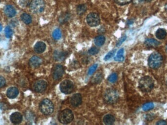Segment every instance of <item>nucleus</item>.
Wrapping results in <instances>:
<instances>
[{
    "instance_id": "13",
    "label": "nucleus",
    "mask_w": 167,
    "mask_h": 125,
    "mask_svg": "<svg viewBox=\"0 0 167 125\" xmlns=\"http://www.w3.org/2000/svg\"><path fill=\"white\" fill-rule=\"evenodd\" d=\"M42 63V60L39 57L33 56L30 59L29 61V65L33 68L39 67Z\"/></svg>"
},
{
    "instance_id": "9",
    "label": "nucleus",
    "mask_w": 167,
    "mask_h": 125,
    "mask_svg": "<svg viewBox=\"0 0 167 125\" xmlns=\"http://www.w3.org/2000/svg\"><path fill=\"white\" fill-rule=\"evenodd\" d=\"M64 72V67L61 65L55 66L52 70V77L54 80H59L62 78Z\"/></svg>"
},
{
    "instance_id": "32",
    "label": "nucleus",
    "mask_w": 167,
    "mask_h": 125,
    "mask_svg": "<svg viewBox=\"0 0 167 125\" xmlns=\"http://www.w3.org/2000/svg\"><path fill=\"white\" fill-rule=\"evenodd\" d=\"M132 0H114L116 3L119 5H125L130 3Z\"/></svg>"
},
{
    "instance_id": "37",
    "label": "nucleus",
    "mask_w": 167,
    "mask_h": 125,
    "mask_svg": "<svg viewBox=\"0 0 167 125\" xmlns=\"http://www.w3.org/2000/svg\"><path fill=\"white\" fill-rule=\"evenodd\" d=\"M126 36H124L123 37H122L121 38L119 39L118 41L117 42V44H116V45H117V47H118V46H120V45H121V44H122V43H123L126 40Z\"/></svg>"
},
{
    "instance_id": "41",
    "label": "nucleus",
    "mask_w": 167,
    "mask_h": 125,
    "mask_svg": "<svg viewBox=\"0 0 167 125\" xmlns=\"http://www.w3.org/2000/svg\"><path fill=\"white\" fill-rule=\"evenodd\" d=\"M2 25H1V24H0V32L2 31Z\"/></svg>"
},
{
    "instance_id": "22",
    "label": "nucleus",
    "mask_w": 167,
    "mask_h": 125,
    "mask_svg": "<svg viewBox=\"0 0 167 125\" xmlns=\"http://www.w3.org/2000/svg\"><path fill=\"white\" fill-rule=\"evenodd\" d=\"M105 41H106V38L105 37L102 35H100L95 38V40H94V43H95V45H97L98 47H101L104 44Z\"/></svg>"
},
{
    "instance_id": "6",
    "label": "nucleus",
    "mask_w": 167,
    "mask_h": 125,
    "mask_svg": "<svg viewBox=\"0 0 167 125\" xmlns=\"http://www.w3.org/2000/svg\"><path fill=\"white\" fill-rule=\"evenodd\" d=\"M45 3L44 0H33L30 3V8L34 13H40L44 11Z\"/></svg>"
},
{
    "instance_id": "40",
    "label": "nucleus",
    "mask_w": 167,
    "mask_h": 125,
    "mask_svg": "<svg viewBox=\"0 0 167 125\" xmlns=\"http://www.w3.org/2000/svg\"><path fill=\"white\" fill-rule=\"evenodd\" d=\"M133 23V21L131 20L128 21V23L129 25H131V24H132V23Z\"/></svg>"
},
{
    "instance_id": "23",
    "label": "nucleus",
    "mask_w": 167,
    "mask_h": 125,
    "mask_svg": "<svg viewBox=\"0 0 167 125\" xmlns=\"http://www.w3.org/2000/svg\"><path fill=\"white\" fill-rule=\"evenodd\" d=\"M21 18V20H22V21L27 25L30 24L32 22V18H31V16L30 15L27 14V13H23V14H22Z\"/></svg>"
},
{
    "instance_id": "5",
    "label": "nucleus",
    "mask_w": 167,
    "mask_h": 125,
    "mask_svg": "<svg viewBox=\"0 0 167 125\" xmlns=\"http://www.w3.org/2000/svg\"><path fill=\"white\" fill-rule=\"evenodd\" d=\"M41 112L45 115H50L54 111V105L52 102L48 99H45L41 102L39 106Z\"/></svg>"
},
{
    "instance_id": "17",
    "label": "nucleus",
    "mask_w": 167,
    "mask_h": 125,
    "mask_svg": "<svg viewBox=\"0 0 167 125\" xmlns=\"http://www.w3.org/2000/svg\"><path fill=\"white\" fill-rule=\"evenodd\" d=\"M35 52L37 53H42L45 52L46 49V45L44 42H38L34 46Z\"/></svg>"
},
{
    "instance_id": "26",
    "label": "nucleus",
    "mask_w": 167,
    "mask_h": 125,
    "mask_svg": "<svg viewBox=\"0 0 167 125\" xmlns=\"http://www.w3.org/2000/svg\"><path fill=\"white\" fill-rule=\"evenodd\" d=\"M102 79H103L102 74L100 73H97L92 78V83H95V84L100 83L102 80Z\"/></svg>"
},
{
    "instance_id": "20",
    "label": "nucleus",
    "mask_w": 167,
    "mask_h": 125,
    "mask_svg": "<svg viewBox=\"0 0 167 125\" xmlns=\"http://www.w3.org/2000/svg\"><path fill=\"white\" fill-rule=\"evenodd\" d=\"M146 45L149 47H156L159 45L160 42L155 39H147L145 42Z\"/></svg>"
},
{
    "instance_id": "2",
    "label": "nucleus",
    "mask_w": 167,
    "mask_h": 125,
    "mask_svg": "<svg viewBox=\"0 0 167 125\" xmlns=\"http://www.w3.org/2000/svg\"><path fill=\"white\" fill-rule=\"evenodd\" d=\"M104 98L107 103L114 104L118 100V92L114 89H108L104 93Z\"/></svg>"
},
{
    "instance_id": "24",
    "label": "nucleus",
    "mask_w": 167,
    "mask_h": 125,
    "mask_svg": "<svg viewBox=\"0 0 167 125\" xmlns=\"http://www.w3.org/2000/svg\"><path fill=\"white\" fill-rule=\"evenodd\" d=\"M124 49H121L119 50L117 52V55L114 58V60L118 62H122L124 60Z\"/></svg>"
},
{
    "instance_id": "12",
    "label": "nucleus",
    "mask_w": 167,
    "mask_h": 125,
    "mask_svg": "<svg viewBox=\"0 0 167 125\" xmlns=\"http://www.w3.org/2000/svg\"><path fill=\"white\" fill-rule=\"evenodd\" d=\"M10 119L12 123L14 124H18L22 122L23 116L20 113L15 112L11 114L10 116Z\"/></svg>"
},
{
    "instance_id": "39",
    "label": "nucleus",
    "mask_w": 167,
    "mask_h": 125,
    "mask_svg": "<svg viewBox=\"0 0 167 125\" xmlns=\"http://www.w3.org/2000/svg\"><path fill=\"white\" fill-rule=\"evenodd\" d=\"M156 125H167V122H166L165 121L161 120L158 121V122L156 123Z\"/></svg>"
},
{
    "instance_id": "29",
    "label": "nucleus",
    "mask_w": 167,
    "mask_h": 125,
    "mask_svg": "<svg viewBox=\"0 0 167 125\" xmlns=\"http://www.w3.org/2000/svg\"><path fill=\"white\" fill-rule=\"evenodd\" d=\"M5 35L6 38H10L12 37L13 35V31L12 29L10 28V27L9 26L6 27L5 30Z\"/></svg>"
},
{
    "instance_id": "33",
    "label": "nucleus",
    "mask_w": 167,
    "mask_h": 125,
    "mask_svg": "<svg viewBox=\"0 0 167 125\" xmlns=\"http://www.w3.org/2000/svg\"><path fill=\"white\" fill-rule=\"evenodd\" d=\"M99 49L97 48V47H91V49H89V53L90 54L92 55H94L96 54L97 53H98Z\"/></svg>"
},
{
    "instance_id": "21",
    "label": "nucleus",
    "mask_w": 167,
    "mask_h": 125,
    "mask_svg": "<svg viewBox=\"0 0 167 125\" xmlns=\"http://www.w3.org/2000/svg\"><path fill=\"white\" fill-rule=\"evenodd\" d=\"M167 35V32L163 28H159L156 31L155 36L157 39L162 40L166 37Z\"/></svg>"
},
{
    "instance_id": "18",
    "label": "nucleus",
    "mask_w": 167,
    "mask_h": 125,
    "mask_svg": "<svg viewBox=\"0 0 167 125\" xmlns=\"http://www.w3.org/2000/svg\"><path fill=\"white\" fill-rule=\"evenodd\" d=\"M70 17H71V15L69 13H63L58 18V21L60 23L64 24L69 21V20L70 19Z\"/></svg>"
},
{
    "instance_id": "43",
    "label": "nucleus",
    "mask_w": 167,
    "mask_h": 125,
    "mask_svg": "<svg viewBox=\"0 0 167 125\" xmlns=\"http://www.w3.org/2000/svg\"><path fill=\"white\" fill-rule=\"evenodd\" d=\"M166 51H167V46H166Z\"/></svg>"
},
{
    "instance_id": "14",
    "label": "nucleus",
    "mask_w": 167,
    "mask_h": 125,
    "mask_svg": "<svg viewBox=\"0 0 167 125\" xmlns=\"http://www.w3.org/2000/svg\"><path fill=\"white\" fill-rule=\"evenodd\" d=\"M67 53L61 50H56L54 53V58L57 61H63L67 57Z\"/></svg>"
},
{
    "instance_id": "7",
    "label": "nucleus",
    "mask_w": 167,
    "mask_h": 125,
    "mask_svg": "<svg viewBox=\"0 0 167 125\" xmlns=\"http://www.w3.org/2000/svg\"><path fill=\"white\" fill-rule=\"evenodd\" d=\"M60 89L63 93L66 94L71 93L74 90V84L70 80H64L60 84Z\"/></svg>"
},
{
    "instance_id": "15",
    "label": "nucleus",
    "mask_w": 167,
    "mask_h": 125,
    "mask_svg": "<svg viewBox=\"0 0 167 125\" xmlns=\"http://www.w3.org/2000/svg\"><path fill=\"white\" fill-rule=\"evenodd\" d=\"M5 14L8 17H13L16 14V11L13 6L11 5H7L5 8Z\"/></svg>"
},
{
    "instance_id": "1",
    "label": "nucleus",
    "mask_w": 167,
    "mask_h": 125,
    "mask_svg": "<svg viewBox=\"0 0 167 125\" xmlns=\"http://www.w3.org/2000/svg\"><path fill=\"white\" fill-rule=\"evenodd\" d=\"M154 82L152 78L149 76H145L141 79L139 82V88L144 92H148L153 89Z\"/></svg>"
},
{
    "instance_id": "10",
    "label": "nucleus",
    "mask_w": 167,
    "mask_h": 125,
    "mask_svg": "<svg viewBox=\"0 0 167 125\" xmlns=\"http://www.w3.org/2000/svg\"><path fill=\"white\" fill-rule=\"evenodd\" d=\"M47 83L44 80H39L35 83L33 89L35 91L39 93L44 92L47 89Z\"/></svg>"
},
{
    "instance_id": "4",
    "label": "nucleus",
    "mask_w": 167,
    "mask_h": 125,
    "mask_svg": "<svg viewBox=\"0 0 167 125\" xmlns=\"http://www.w3.org/2000/svg\"><path fill=\"white\" fill-rule=\"evenodd\" d=\"M74 119V113L69 109H65L58 115V120L61 123L67 124L72 122Z\"/></svg>"
},
{
    "instance_id": "19",
    "label": "nucleus",
    "mask_w": 167,
    "mask_h": 125,
    "mask_svg": "<svg viewBox=\"0 0 167 125\" xmlns=\"http://www.w3.org/2000/svg\"><path fill=\"white\" fill-rule=\"evenodd\" d=\"M115 118L113 115L108 114L105 116L103 118V122L107 125H111L114 123L115 122Z\"/></svg>"
},
{
    "instance_id": "3",
    "label": "nucleus",
    "mask_w": 167,
    "mask_h": 125,
    "mask_svg": "<svg viewBox=\"0 0 167 125\" xmlns=\"http://www.w3.org/2000/svg\"><path fill=\"white\" fill-rule=\"evenodd\" d=\"M163 58L161 55L158 52H154L149 57L148 66L152 69H158L161 66Z\"/></svg>"
},
{
    "instance_id": "35",
    "label": "nucleus",
    "mask_w": 167,
    "mask_h": 125,
    "mask_svg": "<svg viewBox=\"0 0 167 125\" xmlns=\"http://www.w3.org/2000/svg\"><path fill=\"white\" fill-rule=\"evenodd\" d=\"M19 3L21 6L26 7L30 5V0H19Z\"/></svg>"
},
{
    "instance_id": "25",
    "label": "nucleus",
    "mask_w": 167,
    "mask_h": 125,
    "mask_svg": "<svg viewBox=\"0 0 167 125\" xmlns=\"http://www.w3.org/2000/svg\"><path fill=\"white\" fill-rule=\"evenodd\" d=\"M86 10H87V6L84 4L79 5L77 8V13L79 15H82L84 14Z\"/></svg>"
},
{
    "instance_id": "36",
    "label": "nucleus",
    "mask_w": 167,
    "mask_h": 125,
    "mask_svg": "<svg viewBox=\"0 0 167 125\" xmlns=\"http://www.w3.org/2000/svg\"><path fill=\"white\" fill-rule=\"evenodd\" d=\"M6 81L3 77L0 76V88L3 87L5 85Z\"/></svg>"
},
{
    "instance_id": "31",
    "label": "nucleus",
    "mask_w": 167,
    "mask_h": 125,
    "mask_svg": "<svg viewBox=\"0 0 167 125\" xmlns=\"http://www.w3.org/2000/svg\"><path fill=\"white\" fill-rule=\"evenodd\" d=\"M115 52L116 49H114V50H111V52H109L105 56V58H104V60L106 61H107L111 59V58H113V56H114Z\"/></svg>"
},
{
    "instance_id": "16",
    "label": "nucleus",
    "mask_w": 167,
    "mask_h": 125,
    "mask_svg": "<svg viewBox=\"0 0 167 125\" xmlns=\"http://www.w3.org/2000/svg\"><path fill=\"white\" fill-rule=\"evenodd\" d=\"M19 94V91L17 88L15 87L10 88L7 91L6 95L9 98L14 99Z\"/></svg>"
},
{
    "instance_id": "38",
    "label": "nucleus",
    "mask_w": 167,
    "mask_h": 125,
    "mask_svg": "<svg viewBox=\"0 0 167 125\" xmlns=\"http://www.w3.org/2000/svg\"><path fill=\"white\" fill-rule=\"evenodd\" d=\"M5 109V106L3 103H0V113H3V111Z\"/></svg>"
},
{
    "instance_id": "42",
    "label": "nucleus",
    "mask_w": 167,
    "mask_h": 125,
    "mask_svg": "<svg viewBox=\"0 0 167 125\" xmlns=\"http://www.w3.org/2000/svg\"><path fill=\"white\" fill-rule=\"evenodd\" d=\"M165 10L166 11H167V3L166 5H165Z\"/></svg>"
},
{
    "instance_id": "8",
    "label": "nucleus",
    "mask_w": 167,
    "mask_h": 125,
    "mask_svg": "<svg viewBox=\"0 0 167 125\" xmlns=\"http://www.w3.org/2000/svg\"><path fill=\"white\" fill-rule=\"evenodd\" d=\"M87 22L91 27H97L100 24V17L97 13H91L87 17Z\"/></svg>"
},
{
    "instance_id": "28",
    "label": "nucleus",
    "mask_w": 167,
    "mask_h": 125,
    "mask_svg": "<svg viewBox=\"0 0 167 125\" xmlns=\"http://www.w3.org/2000/svg\"><path fill=\"white\" fill-rule=\"evenodd\" d=\"M154 106H154L153 103L149 102V103H147L144 104L142 107V109L144 111H148L151 109H153Z\"/></svg>"
},
{
    "instance_id": "27",
    "label": "nucleus",
    "mask_w": 167,
    "mask_h": 125,
    "mask_svg": "<svg viewBox=\"0 0 167 125\" xmlns=\"http://www.w3.org/2000/svg\"><path fill=\"white\" fill-rule=\"evenodd\" d=\"M62 34H61V30L59 28H57L53 31L52 33V37L55 40H58L61 38Z\"/></svg>"
},
{
    "instance_id": "30",
    "label": "nucleus",
    "mask_w": 167,
    "mask_h": 125,
    "mask_svg": "<svg viewBox=\"0 0 167 125\" xmlns=\"http://www.w3.org/2000/svg\"><path fill=\"white\" fill-rule=\"evenodd\" d=\"M117 79H118V76H117V74L114 73L109 75V77H108V81L111 83H115L117 81Z\"/></svg>"
},
{
    "instance_id": "11",
    "label": "nucleus",
    "mask_w": 167,
    "mask_h": 125,
    "mask_svg": "<svg viewBox=\"0 0 167 125\" xmlns=\"http://www.w3.org/2000/svg\"><path fill=\"white\" fill-rule=\"evenodd\" d=\"M82 102V97L80 93L74 94L70 98V103L74 107H77L81 105Z\"/></svg>"
},
{
    "instance_id": "34",
    "label": "nucleus",
    "mask_w": 167,
    "mask_h": 125,
    "mask_svg": "<svg viewBox=\"0 0 167 125\" xmlns=\"http://www.w3.org/2000/svg\"><path fill=\"white\" fill-rule=\"evenodd\" d=\"M97 67H98V64H97L93 65V66H91L88 71V74L89 75H92V74L95 72V70H96Z\"/></svg>"
}]
</instances>
